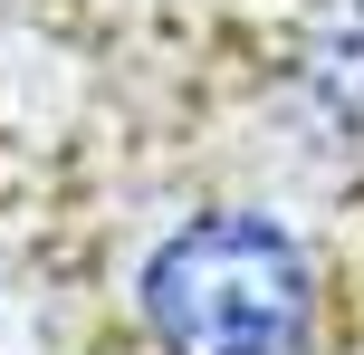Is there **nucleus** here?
<instances>
[{"label": "nucleus", "instance_id": "f257e3e1", "mask_svg": "<svg viewBox=\"0 0 364 355\" xmlns=\"http://www.w3.org/2000/svg\"><path fill=\"white\" fill-rule=\"evenodd\" d=\"M134 307L164 355H307L316 269L307 240L269 211H201L173 240H154Z\"/></svg>", "mask_w": 364, "mask_h": 355}, {"label": "nucleus", "instance_id": "f03ea898", "mask_svg": "<svg viewBox=\"0 0 364 355\" xmlns=\"http://www.w3.org/2000/svg\"><path fill=\"white\" fill-rule=\"evenodd\" d=\"M346 10H355V19H364V0H346Z\"/></svg>", "mask_w": 364, "mask_h": 355}]
</instances>
